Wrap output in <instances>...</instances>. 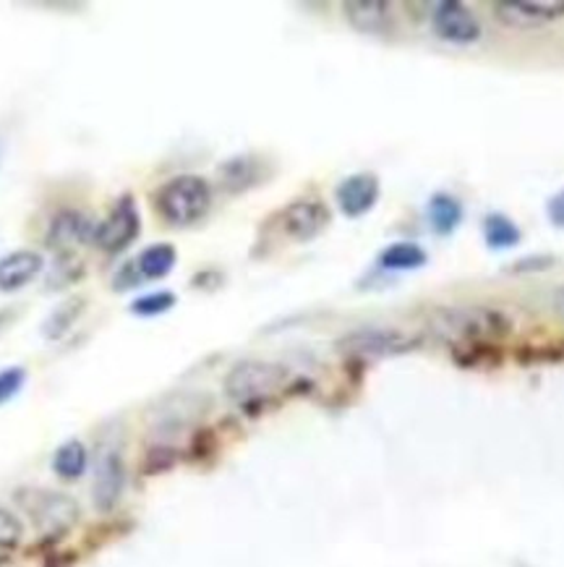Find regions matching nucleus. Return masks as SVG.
Wrapping results in <instances>:
<instances>
[{"label": "nucleus", "mask_w": 564, "mask_h": 567, "mask_svg": "<svg viewBox=\"0 0 564 567\" xmlns=\"http://www.w3.org/2000/svg\"><path fill=\"white\" fill-rule=\"evenodd\" d=\"M19 503L29 518L35 520V526L45 536H61L69 529H74V523L82 516L79 505L69 494L61 492H48V490H32L19 494Z\"/></svg>", "instance_id": "obj_3"}, {"label": "nucleus", "mask_w": 564, "mask_h": 567, "mask_svg": "<svg viewBox=\"0 0 564 567\" xmlns=\"http://www.w3.org/2000/svg\"><path fill=\"white\" fill-rule=\"evenodd\" d=\"M431 29L444 43L457 45V48H468L483 37V26L476 16L473 9L460 0H444L436 3L431 11Z\"/></svg>", "instance_id": "obj_4"}, {"label": "nucleus", "mask_w": 564, "mask_h": 567, "mask_svg": "<svg viewBox=\"0 0 564 567\" xmlns=\"http://www.w3.org/2000/svg\"><path fill=\"white\" fill-rule=\"evenodd\" d=\"M496 22L513 29H536V26H547L564 19V0H526V3H515V0H500L491 5Z\"/></svg>", "instance_id": "obj_8"}, {"label": "nucleus", "mask_w": 564, "mask_h": 567, "mask_svg": "<svg viewBox=\"0 0 564 567\" xmlns=\"http://www.w3.org/2000/svg\"><path fill=\"white\" fill-rule=\"evenodd\" d=\"M427 217L436 236H453L463 226L466 209H463V202L455 200L453 194H434L429 200Z\"/></svg>", "instance_id": "obj_16"}, {"label": "nucleus", "mask_w": 564, "mask_h": 567, "mask_svg": "<svg viewBox=\"0 0 564 567\" xmlns=\"http://www.w3.org/2000/svg\"><path fill=\"white\" fill-rule=\"evenodd\" d=\"M39 273H43V256L37 252H29V249L13 252L0 260V290H3V293L22 290L24 286H29Z\"/></svg>", "instance_id": "obj_15"}, {"label": "nucleus", "mask_w": 564, "mask_h": 567, "mask_svg": "<svg viewBox=\"0 0 564 567\" xmlns=\"http://www.w3.org/2000/svg\"><path fill=\"white\" fill-rule=\"evenodd\" d=\"M26 385V369L24 366H5L0 369V406L11 403Z\"/></svg>", "instance_id": "obj_23"}, {"label": "nucleus", "mask_w": 564, "mask_h": 567, "mask_svg": "<svg viewBox=\"0 0 564 567\" xmlns=\"http://www.w3.org/2000/svg\"><path fill=\"white\" fill-rule=\"evenodd\" d=\"M440 333L455 338H483V335H507L509 319L494 309H449L440 316Z\"/></svg>", "instance_id": "obj_7"}, {"label": "nucleus", "mask_w": 564, "mask_h": 567, "mask_svg": "<svg viewBox=\"0 0 564 567\" xmlns=\"http://www.w3.org/2000/svg\"><path fill=\"white\" fill-rule=\"evenodd\" d=\"M155 207L168 226H196L212 209V189L202 176H176L155 194Z\"/></svg>", "instance_id": "obj_1"}, {"label": "nucleus", "mask_w": 564, "mask_h": 567, "mask_svg": "<svg viewBox=\"0 0 564 567\" xmlns=\"http://www.w3.org/2000/svg\"><path fill=\"white\" fill-rule=\"evenodd\" d=\"M547 215H549V222H552L554 228L564 230V189L556 191L552 200L547 202Z\"/></svg>", "instance_id": "obj_27"}, {"label": "nucleus", "mask_w": 564, "mask_h": 567, "mask_svg": "<svg viewBox=\"0 0 564 567\" xmlns=\"http://www.w3.org/2000/svg\"><path fill=\"white\" fill-rule=\"evenodd\" d=\"M13 316H16V312H13V309H0V333H3V329L11 325Z\"/></svg>", "instance_id": "obj_29"}, {"label": "nucleus", "mask_w": 564, "mask_h": 567, "mask_svg": "<svg viewBox=\"0 0 564 567\" xmlns=\"http://www.w3.org/2000/svg\"><path fill=\"white\" fill-rule=\"evenodd\" d=\"M125 490V463L123 455L112 447L99 453L95 466V484H92V503L97 512H112L121 503Z\"/></svg>", "instance_id": "obj_9"}, {"label": "nucleus", "mask_w": 564, "mask_h": 567, "mask_svg": "<svg viewBox=\"0 0 564 567\" xmlns=\"http://www.w3.org/2000/svg\"><path fill=\"white\" fill-rule=\"evenodd\" d=\"M86 312V299L84 295H74V299L58 303L52 312L45 316L43 322V338L45 340H61L65 335L74 329V325L79 322V316Z\"/></svg>", "instance_id": "obj_17"}, {"label": "nucleus", "mask_w": 564, "mask_h": 567, "mask_svg": "<svg viewBox=\"0 0 564 567\" xmlns=\"http://www.w3.org/2000/svg\"><path fill=\"white\" fill-rule=\"evenodd\" d=\"M139 233H142V217H139L134 196L125 194L97 226L95 243L105 254H121L139 239Z\"/></svg>", "instance_id": "obj_5"}, {"label": "nucleus", "mask_w": 564, "mask_h": 567, "mask_svg": "<svg viewBox=\"0 0 564 567\" xmlns=\"http://www.w3.org/2000/svg\"><path fill=\"white\" fill-rule=\"evenodd\" d=\"M345 353L361 355V359H384V355H397L405 351H413L418 346V338L397 333V329H384V327H367L356 329V333L345 335L337 342Z\"/></svg>", "instance_id": "obj_6"}, {"label": "nucleus", "mask_w": 564, "mask_h": 567, "mask_svg": "<svg viewBox=\"0 0 564 567\" xmlns=\"http://www.w3.org/2000/svg\"><path fill=\"white\" fill-rule=\"evenodd\" d=\"M139 280H142V275H139V267L134 265V262H125V265L116 273V278H112V288H116V290L136 288Z\"/></svg>", "instance_id": "obj_26"}, {"label": "nucleus", "mask_w": 564, "mask_h": 567, "mask_svg": "<svg viewBox=\"0 0 564 567\" xmlns=\"http://www.w3.org/2000/svg\"><path fill=\"white\" fill-rule=\"evenodd\" d=\"M217 176H220L223 191H228V194H243V191L254 189L259 183L267 181L269 168L262 157L238 155V157H230V160H225L220 165V170H217Z\"/></svg>", "instance_id": "obj_13"}, {"label": "nucleus", "mask_w": 564, "mask_h": 567, "mask_svg": "<svg viewBox=\"0 0 564 567\" xmlns=\"http://www.w3.org/2000/svg\"><path fill=\"white\" fill-rule=\"evenodd\" d=\"M176 303L178 299L172 290H155V293L139 295V299L131 303V314L142 316V319H152V316L168 314Z\"/></svg>", "instance_id": "obj_22"}, {"label": "nucleus", "mask_w": 564, "mask_h": 567, "mask_svg": "<svg viewBox=\"0 0 564 567\" xmlns=\"http://www.w3.org/2000/svg\"><path fill=\"white\" fill-rule=\"evenodd\" d=\"M176 262H178V252L172 243H152V246H147L142 254H139L136 267L144 280H163L172 273Z\"/></svg>", "instance_id": "obj_20"}, {"label": "nucleus", "mask_w": 564, "mask_h": 567, "mask_svg": "<svg viewBox=\"0 0 564 567\" xmlns=\"http://www.w3.org/2000/svg\"><path fill=\"white\" fill-rule=\"evenodd\" d=\"M554 265V256H530V260H523V262H517V273H530V269H533V273H541V269H549Z\"/></svg>", "instance_id": "obj_28"}, {"label": "nucleus", "mask_w": 564, "mask_h": 567, "mask_svg": "<svg viewBox=\"0 0 564 567\" xmlns=\"http://www.w3.org/2000/svg\"><path fill=\"white\" fill-rule=\"evenodd\" d=\"M554 312L556 314H560L562 316V319H564V286L560 288V290H556V293H554Z\"/></svg>", "instance_id": "obj_30"}, {"label": "nucleus", "mask_w": 564, "mask_h": 567, "mask_svg": "<svg viewBox=\"0 0 564 567\" xmlns=\"http://www.w3.org/2000/svg\"><path fill=\"white\" fill-rule=\"evenodd\" d=\"M84 275V267L82 262H76L74 256L69 252L61 254V262H56V273L50 275V288H65L69 282H74L76 278H82Z\"/></svg>", "instance_id": "obj_25"}, {"label": "nucleus", "mask_w": 564, "mask_h": 567, "mask_svg": "<svg viewBox=\"0 0 564 567\" xmlns=\"http://www.w3.org/2000/svg\"><path fill=\"white\" fill-rule=\"evenodd\" d=\"M429 262V254L413 241H395L380 254V267L389 273H413Z\"/></svg>", "instance_id": "obj_18"}, {"label": "nucleus", "mask_w": 564, "mask_h": 567, "mask_svg": "<svg viewBox=\"0 0 564 567\" xmlns=\"http://www.w3.org/2000/svg\"><path fill=\"white\" fill-rule=\"evenodd\" d=\"M86 466H89V453L79 439H69L58 447L52 455V471L65 481H76L84 476Z\"/></svg>", "instance_id": "obj_21"}, {"label": "nucleus", "mask_w": 564, "mask_h": 567, "mask_svg": "<svg viewBox=\"0 0 564 567\" xmlns=\"http://www.w3.org/2000/svg\"><path fill=\"white\" fill-rule=\"evenodd\" d=\"M483 241L491 252H504V249H515L523 241V230L517 228L513 217L502 213H489L483 217Z\"/></svg>", "instance_id": "obj_19"}, {"label": "nucleus", "mask_w": 564, "mask_h": 567, "mask_svg": "<svg viewBox=\"0 0 564 567\" xmlns=\"http://www.w3.org/2000/svg\"><path fill=\"white\" fill-rule=\"evenodd\" d=\"M22 520L13 516L11 510L0 507V550H13V546H19V542H22Z\"/></svg>", "instance_id": "obj_24"}, {"label": "nucleus", "mask_w": 564, "mask_h": 567, "mask_svg": "<svg viewBox=\"0 0 564 567\" xmlns=\"http://www.w3.org/2000/svg\"><path fill=\"white\" fill-rule=\"evenodd\" d=\"M343 13L356 32L371 37L389 35L395 29L393 5L384 0H348L343 3Z\"/></svg>", "instance_id": "obj_12"}, {"label": "nucleus", "mask_w": 564, "mask_h": 567, "mask_svg": "<svg viewBox=\"0 0 564 567\" xmlns=\"http://www.w3.org/2000/svg\"><path fill=\"white\" fill-rule=\"evenodd\" d=\"M95 222L89 220L84 213H76V209H63L52 217L50 230H48V246L58 249V252L65 254V249L74 246V243H84L89 239H95Z\"/></svg>", "instance_id": "obj_14"}, {"label": "nucleus", "mask_w": 564, "mask_h": 567, "mask_svg": "<svg viewBox=\"0 0 564 567\" xmlns=\"http://www.w3.org/2000/svg\"><path fill=\"white\" fill-rule=\"evenodd\" d=\"M288 382V369L269 361H241L225 377V393L241 408L262 406L272 395L280 393Z\"/></svg>", "instance_id": "obj_2"}, {"label": "nucleus", "mask_w": 564, "mask_h": 567, "mask_svg": "<svg viewBox=\"0 0 564 567\" xmlns=\"http://www.w3.org/2000/svg\"><path fill=\"white\" fill-rule=\"evenodd\" d=\"M382 196L380 178L374 173H353L343 178L340 186L335 189V202L340 207V213L350 220L369 215L376 207Z\"/></svg>", "instance_id": "obj_11"}, {"label": "nucleus", "mask_w": 564, "mask_h": 567, "mask_svg": "<svg viewBox=\"0 0 564 567\" xmlns=\"http://www.w3.org/2000/svg\"><path fill=\"white\" fill-rule=\"evenodd\" d=\"M280 222H283V230L288 239H293L298 243H309L327 230V226L332 222V215L324 202L301 200V202L288 204V207L283 209Z\"/></svg>", "instance_id": "obj_10"}, {"label": "nucleus", "mask_w": 564, "mask_h": 567, "mask_svg": "<svg viewBox=\"0 0 564 567\" xmlns=\"http://www.w3.org/2000/svg\"><path fill=\"white\" fill-rule=\"evenodd\" d=\"M0 160H3V142H0Z\"/></svg>", "instance_id": "obj_31"}]
</instances>
